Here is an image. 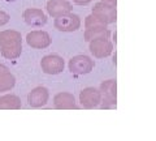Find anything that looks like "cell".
Returning <instances> with one entry per match:
<instances>
[{
  "label": "cell",
  "instance_id": "9c48e42d",
  "mask_svg": "<svg viewBox=\"0 0 156 141\" xmlns=\"http://www.w3.org/2000/svg\"><path fill=\"white\" fill-rule=\"evenodd\" d=\"M26 42L31 48L43 50L51 45V37L44 30H33L26 35Z\"/></svg>",
  "mask_w": 156,
  "mask_h": 141
},
{
  "label": "cell",
  "instance_id": "277c9868",
  "mask_svg": "<svg viewBox=\"0 0 156 141\" xmlns=\"http://www.w3.org/2000/svg\"><path fill=\"white\" fill-rule=\"evenodd\" d=\"M92 14L100 20L105 25H111V24H115L117 20V11L115 6H109L107 3H96L94 8H92Z\"/></svg>",
  "mask_w": 156,
  "mask_h": 141
},
{
  "label": "cell",
  "instance_id": "4fadbf2b",
  "mask_svg": "<svg viewBox=\"0 0 156 141\" xmlns=\"http://www.w3.org/2000/svg\"><path fill=\"white\" fill-rule=\"evenodd\" d=\"M53 106L57 110H77L78 105L76 103L74 95L68 91H61L53 97Z\"/></svg>",
  "mask_w": 156,
  "mask_h": 141
},
{
  "label": "cell",
  "instance_id": "ac0fdd59",
  "mask_svg": "<svg viewBox=\"0 0 156 141\" xmlns=\"http://www.w3.org/2000/svg\"><path fill=\"white\" fill-rule=\"evenodd\" d=\"M9 20H11L9 14L7 12H4V11H0V26H3V25H5V24H8Z\"/></svg>",
  "mask_w": 156,
  "mask_h": 141
},
{
  "label": "cell",
  "instance_id": "5bb4252c",
  "mask_svg": "<svg viewBox=\"0 0 156 141\" xmlns=\"http://www.w3.org/2000/svg\"><path fill=\"white\" fill-rule=\"evenodd\" d=\"M16 85V77H14L9 68L0 63V93L9 91Z\"/></svg>",
  "mask_w": 156,
  "mask_h": 141
},
{
  "label": "cell",
  "instance_id": "9a60e30c",
  "mask_svg": "<svg viewBox=\"0 0 156 141\" xmlns=\"http://www.w3.org/2000/svg\"><path fill=\"white\" fill-rule=\"evenodd\" d=\"M22 107L20 97L14 94H4L0 97V110H20Z\"/></svg>",
  "mask_w": 156,
  "mask_h": 141
},
{
  "label": "cell",
  "instance_id": "ffe728a7",
  "mask_svg": "<svg viewBox=\"0 0 156 141\" xmlns=\"http://www.w3.org/2000/svg\"><path fill=\"white\" fill-rule=\"evenodd\" d=\"M103 3H107V4H109V6H117V0H101Z\"/></svg>",
  "mask_w": 156,
  "mask_h": 141
},
{
  "label": "cell",
  "instance_id": "5b68a950",
  "mask_svg": "<svg viewBox=\"0 0 156 141\" xmlns=\"http://www.w3.org/2000/svg\"><path fill=\"white\" fill-rule=\"evenodd\" d=\"M53 25L58 32H64V33H72L77 32L81 28V18L78 14L74 13H66L64 16L56 17Z\"/></svg>",
  "mask_w": 156,
  "mask_h": 141
},
{
  "label": "cell",
  "instance_id": "ba28073f",
  "mask_svg": "<svg viewBox=\"0 0 156 141\" xmlns=\"http://www.w3.org/2000/svg\"><path fill=\"white\" fill-rule=\"evenodd\" d=\"M64 59L58 55H46L41 60L42 71L47 75H58L64 71Z\"/></svg>",
  "mask_w": 156,
  "mask_h": 141
},
{
  "label": "cell",
  "instance_id": "30bf717a",
  "mask_svg": "<svg viewBox=\"0 0 156 141\" xmlns=\"http://www.w3.org/2000/svg\"><path fill=\"white\" fill-rule=\"evenodd\" d=\"M50 99V93H48L47 87L44 86H37L27 94V102L33 109H41L47 105Z\"/></svg>",
  "mask_w": 156,
  "mask_h": 141
},
{
  "label": "cell",
  "instance_id": "8992f818",
  "mask_svg": "<svg viewBox=\"0 0 156 141\" xmlns=\"http://www.w3.org/2000/svg\"><path fill=\"white\" fill-rule=\"evenodd\" d=\"M101 101V93L96 87H85L80 93V102L83 109L92 110L99 107Z\"/></svg>",
  "mask_w": 156,
  "mask_h": 141
},
{
  "label": "cell",
  "instance_id": "52a82bcc",
  "mask_svg": "<svg viewBox=\"0 0 156 141\" xmlns=\"http://www.w3.org/2000/svg\"><path fill=\"white\" fill-rule=\"evenodd\" d=\"M113 51V43L109 38H96L90 41V52L96 59H103L112 54Z\"/></svg>",
  "mask_w": 156,
  "mask_h": 141
},
{
  "label": "cell",
  "instance_id": "7a4b0ae2",
  "mask_svg": "<svg viewBox=\"0 0 156 141\" xmlns=\"http://www.w3.org/2000/svg\"><path fill=\"white\" fill-rule=\"evenodd\" d=\"M100 109H116L117 106V82L116 80H107L100 84Z\"/></svg>",
  "mask_w": 156,
  "mask_h": 141
},
{
  "label": "cell",
  "instance_id": "2e32d148",
  "mask_svg": "<svg viewBox=\"0 0 156 141\" xmlns=\"http://www.w3.org/2000/svg\"><path fill=\"white\" fill-rule=\"evenodd\" d=\"M83 37H85V41L86 42H90L92 39H96V38H109L111 37V30L107 26L86 29Z\"/></svg>",
  "mask_w": 156,
  "mask_h": 141
},
{
  "label": "cell",
  "instance_id": "d6986e66",
  "mask_svg": "<svg viewBox=\"0 0 156 141\" xmlns=\"http://www.w3.org/2000/svg\"><path fill=\"white\" fill-rule=\"evenodd\" d=\"M77 6H86V4H89L90 2H92V0H73Z\"/></svg>",
  "mask_w": 156,
  "mask_h": 141
},
{
  "label": "cell",
  "instance_id": "3957f363",
  "mask_svg": "<svg viewBox=\"0 0 156 141\" xmlns=\"http://www.w3.org/2000/svg\"><path fill=\"white\" fill-rule=\"evenodd\" d=\"M68 67L73 75H87L94 69L95 61L87 55H76L69 60Z\"/></svg>",
  "mask_w": 156,
  "mask_h": 141
},
{
  "label": "cell",
  "instance_id": "e0dca14e",
  "mask_svg": "<svg viewBox=\"0 0 156 141\" xmlns=\"http://www.w3.org/2000/svg\"><path fill=\"white\" fill-rule=\"evenodd\" d=\"M100 26H107L105 24H103L100 20H98V18L94 16V14H90V16L86 17L85 20V28L86 29H92V28H100Z\"/></svg>",
  "mask_w": 156,
  "mask_h": 141
},
{
  "label": "cell",
  "instance_id": "7c38bea8",
  "mask_svg": "<svg viewBox=\"0 0 156 141\" xmlns=\"http://www.w3.org/2000/svg\"><path fill=\"white\" fill-rule=\"evenodd\" d=\"M72 4L68 0H50L47 3V12L51 17L56 18L72 12Z\"/></svg>",
  "mask_w": 156,
  "mask_h": 141
},
{
  "label": "cell",
  "instance_id": "6da1fadb",
  "mask_svg": "<svg viewBox=\"0 0 156 141\" xmlns=\"http://www.w3.org/2000/svg\"><path fill=\"white\" fill-rule=\"evenodd\" d=\"M0 52L8 60H14L21 56L22 37L17 30H4L0 33Z\"/></svg>",
  "mask_w": 156,
  "mask_h": 141
},
{
  "label": "cell",
  "instance_id": "8fae6325",
  "mask_svg": "<svg viewBox=\"0 0 156 141\" xmlns=\"http://www.w3.org/2000/svg\"><path fill=\"white\" fill-rule=\"evenodd\" d=\"M22 17L27 25L34 28H41L43 25H46L47 22L46 13L42 9H38V8H27L26 11H23Z\"/></svg>",
  "mask_w": 156,
  "mask_h": 141
}]
</instances>
